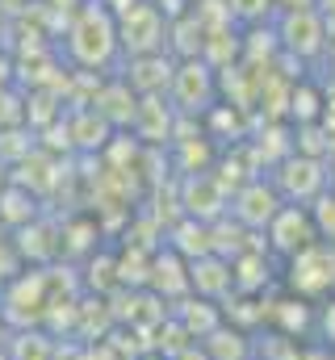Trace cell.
Instances as JSON below:
<instances>
[{
  "label": "cell",
  "mask_w": 335,
  "mask_h": 360,
  "mask_svg": "<svg viewBox=\"0 0 335 360\" xmlns=\"http://www.w3.org/2000/svg\"><path fill=\"white\" fill-rule=\"evenodd\" d=\"M285 285L293 297H306V302H323L335 293V248L331 243H310L306 252L289 256L285 260Z\"/></svg>",
  "instance_id": "1"
},
{
  "label": "cell",
  "mask_w": 335,
  "mask_h": 360,
  "mask_svg": "<svg viewBox=\"0 0 335 360\" xmlns=\"http://www.w3.org/2000/svg\"><path fill=\"white\" fill-rule=\"evenodd\" d=\"M272 188L281 193V201L289 205H310L323 188H327V160H310V155H298L289 151L277 172H272Z\"/></svg>",
  "instance_id": "2"
},
{
  "label": "cell",
  "mask_w": 335,
  "mask_h": 360,
  "mask_svg": "<svg viewBox=\"0 0 335 360\" xmlns=\"http://www.w3.org/2000/svg\"><path fill=\"white\" fill-rule=\"evenodd\" d=\"M277 38L281 51L298 55V59H315L327 51V21L319 8H302V13H277Z\"/></svg>",
  "instance_id": "3"
},
{
  "label": "cell",
  "mask_w": 335,
  "mask_h": 360,
  "mask_svg": "<svg viewBox=\"0 0 335 360\" xmlns=\"http://www.w3.org/2000/svg\"><path fill=\"white\" fill-rule=\"evenodd\" d=\"M264 235H268V248H272L277 256H285V260L298 256V252H306L310 243H319L310 205H289V201L272 214V222L264 226Z\"/></svg>",
  "instance_id": "4"
},
{
  "label": "cell",
  "mask_w": 335,
  "mask_h": 360,
  "mask_svg": "<svg viewBox=\"0 0 335 360\" xmlns=\"http://www.w3.org/2000/svg\"><path fill=\"white\" fill-rule=\"evenodd\" d=\"M113 42H118V25H113V17H109L105 8H84L80 25L72 30V51L80 55V63H88V68L105 63L109 51H113Z\"/></svg>",
  "instance_id": "5"
},
{
  "label": "cell",
  "mask_w": 335,
  "mask_h": 360,
  "mask_svg": "<svg viewBox=\"0 0 335 360\" xmlns=\"http://www.w3.org/2000/svg\"><path fill=\"white\" fill-rule=\"evenodd\" d=\"M118 38L126 42V51H130L134 59H143V55H160V46H164V21H160L156 4L134 0V4H130V13L122 17Z\"/></svg>",
  "instance_id": "6"
},
{
  "label": "cell",
  "mask_w": 335,
  "mask_h": 360,
  "mask_svg": "<svg viewBox=\"0 0 335 360\" xmlns=\"http://www.w3.org/2000/svg\"><path fill=\"white\" fill-rule=\"evenodd\" d=\"M281 205H285V201H281V193L272 188V180H248V184L239 188V197H235V218L264 231Z\"/></svg>",
  "instance_id": "7"
},
{
  "label": "cell",
  "mask_w": 335,
  "mask_h": 360,
  "mask_svg": "<svg viewBox=\"0 0 335 360\" xmlns=\"http://www.w3.org/2000/svg\"><path fill=\"white\" fill-rule=\"evenodd\" d=\"M172 80H176V101L189 109L193 105V92H201L206 101L214 96V72H210V63H197V59H184L176 72H172Z\"/></svg>",
  "instance_id": "8"
},
{
  "label": "cell",
  "mask_w": 335,
  "mask_h": 360,
  "mask_svg": "<svg viewBox=\"0 0 335 360\" xmlns=\"http://www.w3.org/2000/svg\"><path fill=\"white\" fill-rule=\"evenodd\" d=\"M289 117H293L298 126H310V122L323 117V92L315 89L310 80H302L298 89L289 92Z\"/></svg>",
  "instance_id": "9"
},
{
  "label": "cell",
  "mask_w": 335,
  "mask_h": 360,
  "mask_svg": "<svg viewBox=\"0 0 335 360\" xmlns=\"http://www.w3.org/2000/svg\"><path fill=\"white\" fill-rule=\"evenodd\" d=\"M310 218H315V231H319V239L335 248V188H331V184H327V188H323V193L310 201Z\"/></svg>",
  "instance_id": "10"
},
{
  "label": "cell",
  "mask_w": 335,
  "mask_h": 360,
  "mask_svg": "<svg viewBox=\"0 0 335 360\" xmlns=\"http://www.w3.org/2000/svg\"><path fill=\"white\" fill-rule=\"evenodd\" d=\"M227 13L231 21H244V25H268L277 4L272 0H227Z\"/></svg>",
  "instance_id": "11"
},
{
  "label": "cell",
  "mask_w": 335,
  "mask_h": 360,
  "mask_svg": "<svg viewBox=\"0 0 335 360\" xmlns=\"http://www.w3.org/2000/svg\"><path fill=\"white\" fill-rule=\"evenodd\" d=\"M315 331L323 335V348L335 352V293H331V297H323V302L315 306Z\"/></svg>",
  "instance_id": "12"
},
{
  "label": "cell",
  "mask_w": 335,
  "mask_h": 360,
  "mask_svg": "<svg viewBox=\"0 0 335 360\" xmlns=\"http://www.w3.org/2000/svg\"><path fill=\"white\" fill-rule=\"evenodd\" d=\"M277 13H302V8H315V0H272Z\"/></svg>",
  "instance_id": "13"
},
{
  "label": "cell",
  "mask_w": 335,
  "mask_h": 360,
  "mask_svg": "<svg viewBox=\"0 0 335 360\" xmlns=\"http://www.w3.org/2000/svg\"><path fill=\"white\" fill-rule=\"evenodd\" d=\"M315 8H319V13H323L327 21H331V17H335V0H315Z\"/></svg>",
  "instance_id": "14"
},
{
  "label": "cell",
  "mask_w": 335,
  "mask_h": 360,
  "mask_svg": "<svg viewBox=\"0 0 335 360\" xmlns=\"http://www.w3.org/2000/svg\"><path fill=\"white\" fill-rule=\"evenodd\" d=\"M327 184H331V188H335V151H331V155H327Z\"/></svg>",
  "instance_id": "15"
},
{
  "label": "cell",
  "mask_w": 335,
  "mask_h": 360,
  "mask_svg": "<svg viewBox=\"0 0 335 360\" xmlns=\"http://www.w3.org/2000/svg\"><path fill=\"white\" fill-rule=\"evenodd\" d=\"M147 360H164V356H147Z\"/></svg>",
  "instance_id": "16"
},
{
  "label": "cell",
  "mask_w": 335,
  "mask_h": 360,
  "mask_svg": "<svg viewBox=\"0 0 335 360\" xmlns=\"http://www.w3.org/2000/svg\"><path fill=\"white\" fill-rule=\"evenodd\" d=\"M251 360H255V356H251Z\"/></svg>",
  "instance_id": "17"
}]
</instances>
